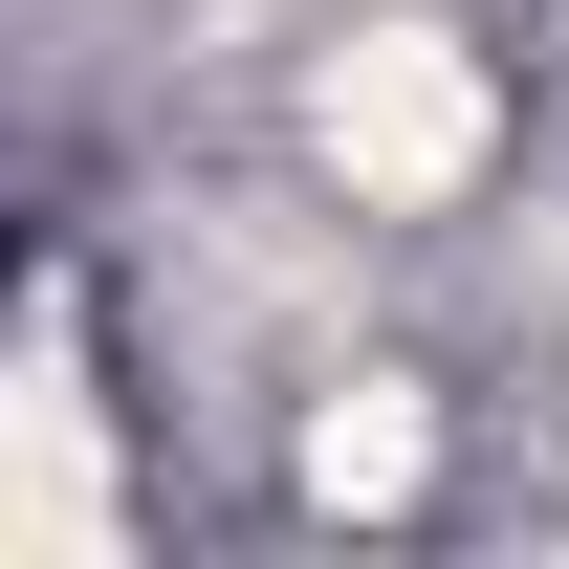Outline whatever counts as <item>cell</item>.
I'll return each instance as SVG.
<instances>
[{
    "label": "cell",
    "mask_w": 569,
    "mask_h": 569,
    "mask_svg": "<svg viewBox=\"0 0 569 569\" xmlns=\"http://www.w3.org/2000/svg\"><path fill=\"white\" fill-rule=\"evenodd\" d=\"M44 417H67V395L22 372V417H0V526H110V482H88V460H67Z\"/></svg>",
    "instance_id": "2"
},
{
    "label": "cell",
    "mask_w": 569,
    "mask_h": 569,
    "mask_svg": "<svg viewBox=\"0 0 569 569\" xmlns=\"http://www.w3.org/2000/svg\"><path fill=\"white\" fill-rule=\"evenodd\" d=\"M329 176L351 198H460L482 176V67L438 22H372L351 67H329Z\"/></svg>",
    "instance_id": "1"
}]
</instances>
